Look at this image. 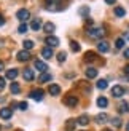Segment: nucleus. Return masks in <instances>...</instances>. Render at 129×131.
Returning a JSON list of instances; mask_svg holds the SVG:
<instances>
[{
	"label": "nucleus",
	"mask_w": 129,
	"mask_h": 131,
	"mask_svg": "<svg viewBox=\"0 0 129 131\" xmlns=\"http://www.w3.org/2000/svg\"><path fill=\"white\" fill-rule=\"evenodd\" d=\"M88 35L91 37V38H102L105 35V29L104 27H89L88 29Z\"/></svg>",
	"instance_id": "1"
},
{
	"label": "nucleus",
	"mask_w": 129,
	"mask_h": 131,
	"mask_svg": "<svg viewBox=\"0 0 129 131\" xmlns=\"http://www.w3.org/2000/svg\"><path fill=\"white\" fill-rule=\"evenodd\" d=\"M45 8L49 11H59V10H62V3H61V0H46Z\"/></svg>",
	"instance_id": "2"
},
{
	"label": "nucleus",
	"mask_w": 129,
	"mask_h": 131,
	"mask_svg": "<svg viewBox=\"0 0 129 131\" xmlns=\"http://www.w3.org/2000/svg\"><path fill=\"white\" fill-rule=\"evenodd\" d=\"M64 104L69 106V107H75L76 104H78V97L73 96V94H69V96H66V99H64Z\"/></svg>",
	"instance_id": "3"
},
{
	"label": "nucleus",
	"mask_w": 129,
	"mask_h": 131,
	"mask_svg": "<svg viewBox=\"0 0 129 131\" xmlns=\"http://www.w3.org/2000/svg\"><path fill=\"white\" fill-rule=\"evenodd\" d=\"M16 16H18V19L19 21H27V19L30 18V13H29V10H25V8H21V10H18V13H16Z\"/></svg>",
	"instance_id": "4"
},
{
	"label": "nucleus",
	"mask_w": 129,
	"mask_h": 131,
	"mask_svg": "<svg viewBox=\"0 0 129 131\" xmlns=\"http://www.w3.org/2000/svg\"><path fill=\"white\" fill-rule=\"evenodd\" d=\"M123 94H124V88L121 86V85H115L112 88V96L113 97H121Z\"/></svg>",
	"instance_id": "5"
},
{
	"label": "nucleus",
	"mask_w": 129,
	"mask_h": 131,
	"mask_svg": "<svg viewBox=\"0 0 129 131\" xmlns=\"http://www.w3.org/2000/svg\"><path fill=\"white\" fill-rule=\"evenodd\" d=\"M43 96H45V91L43 90H34V91H30V97L34 101H42Z\"/></svg>",
	"instance_id": "6"
},
{
	"label": "nucleus",
	"mask_w": 129,
	"mask_h": 131,
	"mask_svg": "<svg viewBox=\"0 0 129 131\" xmlns=\"http://www.w3.org/2000/svg\"><path fill=\"white\" fill-rule=\"evenodd\" d=\"M45 42H46V45H48L49 48H53V47H57V45H59V38L54 37V35H48Z\"/></svg>",
	"instance_id": "7"
},
{
	"label": "nucleus",
	"mask_w": 129,
	"mask_h": 131,
	"mask_svg": "<svg viewBox=\"0 0 129 131\" xmlns=\"http://www.w3.org/2000/svg\"><path fill=\"white\" fill-rule=\"evenodd\" d=\"M11 115H13V110L8 109V107H3L2 110H0V117H2L3 120H10V118H11Z\"/></svg>",
	"instance_id": "8"
},
{
	"label": "nucleus",
	"mask_w": 129,
	"mask_h": 131,
	"mask_svg": "<svg viewBox=\"0 0 129 131\" xmlns=\"http://www.w3.org/2000/svg\"><path fill=\"white\" fill-rule=\"evenodd\" d=\"M18 59L19 61H29L30 59V53H29V51L27 50H22V51H19V53H18Z\"/></svg>",
	"instance_id": "9"
},
{
	"label": "nucleus",
	"mask_w": 129,
	"mask_h": 131,
	"mask_svg": "<svg viewBox=\"0 0 129 131\" xmlns=\"http://www.w3.org/2000/svg\"><path fill=\"white\" fill-rule=\"evenodd\" d=\"M34 66H35V69H37V70H40V72H42V74L48 70L46 62H43V61H35V62H34Z\"/></svg>",
	"instance_id": "10"
},
{
	"label": "nucleus",
	"mask_w": 129,
	"mask_h": 131,
	"mask_svg": "<svg viewBox=\"0 0 129 131\" xmlns=\"http://www.w3.org/2000/svg\"><path fill=\"white\" fill-rule=\"evenodd\" d=\"M48 91H49V94H51V96H57V94L61 93V88H59V85L51 83V85H49V88H48Z\"/></svg>",
	"instance_id": "11"
},
{
	"label": "nucleus",
	"mask_w": 129,
	"mask_h": 131,
	"mask_svg": "<svg viewBox=\"0 0 129 131\" xmlns=\"http://www.w3.org/2000/svg\"><path fill=\"white\" fill-rule=\"evenodd\" d=\"M22 77H24V80L32 82V80L35 78V75H34V70H30V69H25V70L22 72Z\"/></svg>",
	"instance_id": "12"
},
{
	"label": "nucleus",
	"mask_w": 129,
	"mask_h": 131,
	"mask_svg": "<svg viewBox=\"0 0 129 131\" xmlns=\"http://www.w3.org/2000/svg\"><path fill=\"white\" fill-rule=\"evenodd\" d=\"M97 50L100 51V53H107V51L110 50V47H108V43H107V42L102 40V42H99V43H97Z\"/></svg>",
	"instance_id": "13"
},
{
	"label": "nucleus",
	"mask_w": 129,
	"mask_h": 131,
	"mask_svg": "<svg viewBox=\"0 0 129 131\" xmlns=\"http://www.w3.org/2000/svg\"><path fill=\"white\" fill-rule=\"evenodd\" d=\"M97 106H99L100 109H105V107L108 106V101H107V97H104V96H99V97H97Z\"/></svg>",
	"instance_id": "14"
},
{
	"label": "nucleus",
	"mask_w": 129,
	"mask_h": 131,
	"mask_svg": "<svg viewBox=\"0 0 129 131\" xmlns=\"http://www.w3.org/2000/svg\"><path fill=\"white\" fill-rule=\"evenodd\" d=\"M97 69H94V67H89V69H86V77L88 78H96L97 77Z\"/></svg>",
	"instance_id": "15"
},
{
	"label": "nucleus",
	"mask_w": 129,
	"mask_h": 131,
	"mask_svg": "<svg viewBox=\"0 0 129 131\" xmlns=\"http://www.w3.org/2000/svg\"><path fill=\"white\" fill-rule=\"evenodd\" d=\"M54 29H56V26H54L53 23H45V24H43V30H45V32H48V34L54 32Z\"/></svg>",
	"instance_id": "16"
},
{
	"label": "nucleus",
	"mask_w": 129,
	"mask_h": 131,
	"mask_svg": "<svg viewBox=\"0 0 129 131\" xmlns=\"http://www.w3.org/2000/svg\"><path fill=\"white\" fill-rule=\"evenodd\" d=\"M96 58H97V54H96L94 51H88V53H85V61H86V62H91V61H94Z\"/></svg>",
	"instance_id": "17"
},
{
	"label": "nucleus",
	"mask_w": 129,
	"mask_h": 131,
	"mask_svg": "<svg viewBox=\"0 0 129 131\" xmlns=\"http://www.w3.org/2000/svg\"><path fill=\"white\" fill-rule=\"evenodd\" d=\"M19 72L16 69H10V70H6V78H10V80H15V78L18 77Z\"/></svg>",
	"instance_id": "18"
},
{
	"label": "nucleus",
	"mask_w": 129,
	"mask_h": 131,
	"mask_svg": "<svg viewBox=\"0 0 129 131\" xmlns=\"http://www.w3.org/2000/svg\"><path fill=\"white\" fill-rule=\"evenodd\" d=\"M42 56L48 59V58H51V56H53V50H51L49 47H45V48L42 50Z\"/></svg>",
	"instance_id": "19"
},
{
	"label": "nucleus",
	"mask_w": 129,
	"mask_h": 131,
	"mask_svg": "<svg viewBox=\"0 0 129 131\" xmlns=\"http://www.w3.org/2000/svg\"><path fill=\"white\" fill-rule=\"evenodd\" d=\"M40 27H42V21H40V19H34V21L30 23V29L32 30H38Z\"/></svg>",
	"instance_id": "20"
},
{
	"label": "nucleus",
	"mask_w": 129,
	"mask_h": 131,
	"mask_svg": "<svg viewBox=\"0 0 129 131\" xmlns=\"http://www.w3.org/2000/svg\"><path fill=\"white\" fill-rule=\"evenodd\" d=\"M108 120V115L107 114H99V115H96V122L97 123H105Z\"/></svg>",
	"instance_id": "21"
},
{
	"label": "nucleus",
	"mask_w": 129,
	"mask_h": 131,
	"mask_svg": "<svg viewBox=\"0 0 129 131\" xmlns=\"http://www.w3.org/2000/svg\"><path fill=\"white\" fill-rule=\"evenodd\" d=\"M118 110H120V112H121V114H126V112H127V110H129V104H127L126 101H124V102H121V104H120V106H118Z\"/></svg>",
	"instance_id": "22"
},
{
	"label": "nucleus",
	"mask_w": 129,
	"mask_h": 131,
	"mask_svg": "<svg viewBox=\"0 0 129 131\" xmlns=\"http://www.w3.org/2000/svg\"><path fill=\"white\" fill-rule=\"evenodd\" d=\"M115 15H117L118 18H123L126 15V10L123 8V6H117V8H115Z\"/></svg>",
	"instance_id": "23"
},
{
	"label": "nucleus",
	"mask_w": 129,
	"mask_h": 131,
	"mask_svg": "<svg viewBox=\"0 0 129 131\" xmlns=\"http://www.w3.org/2000/svg\"><path fill=\"white\" fill-rule=\"evenodd\" d=\"M42 83H45V82H49L51 80V74H48V72H43V74L40 75V78H38Z\"/></svg>",
	"instance_id": "24"
},
{
	"label": "nucleus",
	"mask_w": 129,
	"mask_h": 131,
	"mask_svg": "<svg viewBox=\"0 0 129 131\" xmlns=\"http://www.w3.org/2000/svg\"><path fill=\"white\" fill-rule=\"evenodd\" d=\"M78 123H80V125H83V126H86L88 123H89V117L88 115H81L80 118H78Z\"/></svg>",
	"instance_id": "25"
},
{
	"label": "nucleus",
	"mask_w": 129,
	"mask_h": 131,
	"mask_svg": "<svg viewBox=\"0 0 129 131\" xmlns=\"http://www.w3.org/2000/svg\"><path fill=\"white\" fill-rule=\"evenodd\" d=\"M10 90H11V93H13V94H18L19 91H21V86H19L18 83H11V86H10Z\"/></svg>",
	"instance_id": "26"
},
{
	"label": "nucleus",
	"mask_w": 129,
	"mask_h": 131,
	"mask_svg": "<svg viewBox=\"0 0 129 131\" xmlns=\"http://www.w3.org/2000/svg\"><path fill=\"white\" fill-rule=\"evenodd\" d=\"M75 125H76L75 120H69V122L66 123V129H67V131H73V129H75Z\"/></svg>",
	"instance_id": "27"
},
{
	"label": "nucleus",
	"mask_w": 129,
	"mask_h": 131,
	"mask_svg": "<svg viewBox=\"0 0 129 131\" xmlns=\"http://www.w3.org/2000/svg\"><path fill=\"white\" fill-rule=\"evenodd\" d=\"M70 50H72L73 53H78V51H80V45H78V42H70Z\"/></svg>",
	"instance_id": "28"
},
{
	"label": "nucleus",
	"mask_w": 129,
	"mask_h": 131,
	"mask_svg": "<svg viewBox=\"0 0 129 131\" xmlns=\"http://www.w3.org/2000/svg\"><path fill=\"white\" fill-rule=\"evenodd\" d=\"M97 88H99V90H105V88H107V80H104V78L97 80Z\"/></svg>",
	"instance_id": "29"
},
{
	"label": "nucleus",
	"mask_w": 129,
	"mask_h": 131,
	"mask_svg": "<svg viewBox=\"0 0 129 131\" xmlns=\"http://www.w3.org/2000/svg\"><path fill=\"white\" fill-rule=\"evenodd\" d=\"M22 45H24V48L27 50V51L34 48V42H32V40H24V43H22Z\"/></svg>",
	"instance_id": "30"
},
{
	"label": "nucleus",
	"mask_w": 129,
	"mask_h": 131,
	"mask_svg": "<svg viewBox=\"0 0 129 131\" xmlns=\"http://www.w3.org/2000/svg\"><path fill=\"white\" fill-rule=\"evenodd\" d=\"M18 32H19V34H25V32H27V26H25V24L22 23V24L18 27Z\"/></svg>",
	"instance_id": "31"
},
{
	"label": "nucleus",
	"mask_w": 129,
	"mask_h": 131,
	"mask_svg": "<svg viewBox=\"0 0 129 131\" xmlns=\"http://www.w3.org/2000/svg\"><path fill=\"white\" fill-rule=\"evenodd\" d=\"M66 53H64V51H61V53L59 54H57V61H59V62H64V61H66Z\"/></svg>",
	"instance_id": "32"
},
{
	"label": "nucleus",
	"mask_w": 129,
	"mask_h": 131,
	"mask_svg": "<svg viewBox=\"0 0 129 131\" xmlns=\"http://www.w3.org/2000/svg\"><path fill=\"white\" fill-rule=\"evenodd\" d=\"M112 125H113L115 128H120V126H121V120H120V118H113V120H112Z\"/></svg>",
	"instance_id": "33"
},
{
	"label": "nucleus",
	"mask_w": 129,
	"mask_h": 131,
	"mask_svg": "<svg viewBox=\"0 0 129 131\" xmlns=\"http://www.w3.org/2000/svg\"><path fill=\"white\" fill-rule=\"evenodd\" d=\"M123 45H124V38H118V40H117V48L118 50L123 48Z\"/></svg>",
	"instance_id": "34"
},
{
	"label": "nucleus",
	"mask_w": 129,
	"mask_h": 131,
	"mask_svg": "<svg viewBox=\"0 0 129 131\" xmlns=\"http://www.w3.org/2000/svg\"><path fill=\"white\" fill-rule=\"evenodd\" d=\"M18 107H19V110H27V102H19Z\"/></svg>",
	"instance_id": "35"
},
{
	"label": "nucleus",
	"mask_w": 129,
	"mask_h": 131,
	"mask_svg": "<svg viewBox=\"0 0 129 131\" xmlns=\"http://www.w3.org/2000/svg\"><path fill=\"white\" fill-rule=\"evenodd\" d=\"M89 13V8L88 6H83V8H80V15H88Z\"/></svg>",
	"instance_id": "36"
},
{
	"label": "nucleus",
	"mask_w": 129,
	"mask_h": 131,
	"mask_svg": "<svg viewBox=\"0 0 129 131\" xmlns=\"http://www.w3.org/2000/svg\"><path fill=\"white\" fill-rule=\"evenodd\" d=\"M5 85H6V83H5V78H3V77H0V91L5 88Z\"/></svg>",
	"instance_id": "37"
},
{
	"label": "nucleus",
	"mask_w": 129,
	"mask_h": 131,
	"mask_svg": "<svg viewBox=\"0 0 129 131\" xmlns=\"http://www.w3.org/2000/svg\"><path fill=\"white\" fill-rule=\"evenodd\" d=\"M123 72L127 75V80H129V64H127V66H124V70H123Z\"/></svg>",
	"instance_id": "38"
},
{
	"label": "nucleus",
	"mask_w": 129,
	"mask_h": 131,
	"mask_svg": "<svg viewBox=\"0 0 129 131\" xmlns=\"http://www.w3.org/2000/svg\"><path fill=\"white\" fill-rule=\"evenodd\" d=\"M124 58H127V59H129V48L124 50Z\"/></svg>",
	"instance_id": "39"
},
{
	"label": "nucleus",
	"mask_w": 129,
	"mask_h": 131,
	"mask_svg": "<svg viewBox=\"0 0 129 131\" xmlns=\"http://www.w3.org/2000/svg\"><path fill=\"white\" fill-rule=\"evenodd\" d=\"M86 24L91 26V24H93V19H91V18H86Z\"/></svg>",
	"instance_id": "40"
},
{
	"label": "nucleus",
	"mask_w": 129,
	"mask_h": 131,
	"mask_svg": "<svg viewBox=\"0 0 129 131\" xmlns=\"http://www.w3.org/2000/svg\"><path fill=\"white\" fill-rule=\"evenodd\" d=\"M3 24H5V19H3L2 15H0V26H3Z\"/></svg>",
	"instance_id": "41"
},
{
	"label": "nucleus",
	"mask_w": 129,
	"mask_h": 131,
	"mask_svg": "<svg viewBox=\"0 0 129 131\" xmlns=\"http://www.w3.org/2000/svg\"><path fill=\"white\" fill-rule=\"evenodd\" d=\"M117 0H105V3H108V5H112V3H115Z\"/></svg>",
	"instance_id": "42"
},
{
	"label": "nucleus",
	"mask_w": 129,
	"mask_h": 131,
	"mask_svg": "<svg viewBox=\"0 0 129 131\" xmlns=\"http://www.w3.org/2000/svg\"><path fill=\"white\" fill-rule=\"evenodd\" d=\"M3 69H5V64H3V62H2V61H0V72H2V70H3Z\"/></svg>",
	"instance_id": "43"
},
{
	"label": "nucleus",
	"mask_w": 129,
	"mask_h": 131,
	"mask_svg": "<svg viewBox=\"0 0 129 131\" xmlns=\"http://www.w3.org/2000/svg\"><path fill=\"white\" fill-rule=\"evenodd\" d=\"M126 129H127V131H129V123H127V126H126Z\"/></svg>",
	"instance_id": "44"
},
{
	"label": "nucleus",
	"mask_w": 129,
	"mask_h": 131,
	"mask_svg": "<svg viewBox=\"0 0 129 131\" xmlns=\"http://www.w3.org/2000/svg\"><path fill=\"white\" fill-rule=\"evenodd\" d=\"M104 131H112V129H104Z\"/></svg>",
	"instance_id": "45"
},
{
	"label": "nucleus",
	"mask_w": 129,
	"mask_h": 131,
	"mask_svg": "<svg viewBox=\"0 0 129 131\" xmlns=\"http://www.w3.org/2000/svg\"><path fill=\"white\" fill-rule=\"evenodd\" d=\"M18 131H21V129H18Z\"/></svg>",
	"instance_id": "46"
}]
</instances>
